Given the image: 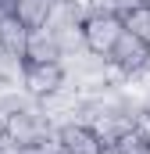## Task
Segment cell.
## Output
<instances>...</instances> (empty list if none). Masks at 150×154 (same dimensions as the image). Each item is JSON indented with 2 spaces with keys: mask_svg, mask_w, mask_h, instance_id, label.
Here are the masks:
<instances>
[{
  "mask_svg": "<svg viewBox=\"0 0 150 154\" xmlns=\"http://www.w3.org/2000/svg\"><path fill=\"white\" fill-rule=\"evenodd\" d=\"M7 136L18 147H32V143H46L54 136V125H50V118L43 115V108L32 104V108L11 111V118H7Z\"/></svg>",
  "mask_w": 150,
  "mask_h": 154,
  "instance_id": "1",
  "label": "cell"
},
{
  "mask_svg": "<svg viewBox=\"0 0 150 154\" xmlns=\"http://www.w3.org/2000/svg\"><path fill=\"white\" fill-rule=\"evenodd\" d=\"M82 32H86V47L89 50H97V54L107 57L114 50V43L122 39V32H125V18L114 14V11H107V7H100V11H93L82 22Z\"/></svg>",
  "mask_w": 150,
  "mask_h": 154,
  "instance_id": "2",
  "label": "cell"
},
{
  "mask_svg": "<svg viewBox=\"0 0 150 154\" xmlns=\"http://www.w3.org/2000/svg\"><path fill=\"white\" fill-rule=\"evenodd\" d=\"M64 82H68V72H64L61 61H46V65L29 61V65H25V79H22V86H25L36 100L50 97V93H57Z\"/></svg>",
  "mask_w": 150,
  "mask_h": 154,
  "instance_id": "3",
  "label": "cell"
},
{
  "mask_svg": "<svg viewBox=\"0 0 150 154\" xmlns=\"http://www.w3.org/2000/svg\"><path fill=\"white\" fill-rule=\"evenodd\" d=\"M147 57H150V43H147V39H140L136 32H129V29L122 32V39L114 43V50L107 54V61H111L114 68H122L125 75L136 72V68H143Z\"/></svg>",
  "mask_w": 150,
  "mask_h": 154,
  "instance_id": "4",
  "label": "cell"
},
{
  "mask_svg": "<svg viewBox=\"0 0 150 154\" xmlns=\"http://www.w3.org/2000/svg\"><path fill=\"white\" fill-rule=\"evenodd\" d=\"M57 140H61V147L68 154H100V147H104V140L97 136V129L89 122H68V125H61Z\"/></svg>",
  "mask_w": 150,
  "mask_h": 154,
  "instance_id": "5",
  "label": "cell"
},
{
  "mask_svg": "<svg viewBox=\"0 0 150 154\" xmlns=\"http://www.w3.org/2000/svg\"><path fill=\"white\" fill-rule=\"evenodd\" d=\"M64 57V47H61V36L43 25V29H32L29 32V47H25V61H36V65H46V61H61Z\"/></svg>",
  "mask_w": 150,
  "mask_h": 154,
  "instance_id": "6",
  "label": "cell"
},
{
  "mask_svg": "<svg viewBox=\"0 0 150 154\" xmlns=\"http://www.w3.org/2000/svg\"><path fill=\"white\" fill-rule=\"evenodd\" d=\"M29 25L11 11V14H0V47L11 50V54H22L25 57V47H29Z\"/></svg>",
  "mask_w": 150,
  "mask_h": 154,
  "instance_id": "7",
  "label": "cell"
},
{
  "mask_svg": "<svg viewBox=\"0 0 150 154\" xmlns=\"http://www.w3.org/2000/svg\"><path fill=\"white\" fill-rule=\"evenodd\" d=\"M54 7H57V0H18L14 14H18V18H22L29 29H43V25L50 22Z\"/></svg>",
  "mask_w": 150,
  "mask_h": 154,
  "instance_id": "8",
  "label": "cell"
},
{
  "mask_svg": "<svg viewBox=\"0 0 150 154\" xmlns=\"http://www.w3.org/2000/svg\"><path fill=\"white\" fill-rule=\"evenodd\" d=\"M25 57L22 54H11V50H4L0 47V82H11V86H22V79H25Z\"/></svg>",
  "mask_w": 150,
  "mask_h": 154,
  "instance_id": "9",
  "label": "cell"
},
{
  "mask_svg": "<svg viewBox=\"0 0 150 154\" xmlns=\"http://www.w3.org/2000/svg\"><path fill=\"white\" fill-rule=\"evenodd\" d=\"M122 18H125V29H129V32H136L140 39H147V43H150V4L129 11V14H122Z\"/></svg>",
  "mask_w": 150,
  "mask_h": 154,
  "instance_id": "10",
  "label": "cell"
},
{
  "mask_svg": "<svg viewBox=\"0 0 150 154\" xmlns=\"http://www.w3.org/2000/svg\"><path fill=\"white\" fill-rule=\"evenodd\" d=\"M147 0H104V7L114 11V14H129V11H136V7H143Z\"/></svg>",
  "mask_w": 150,
  "mask_h": 154,
  "instance_id": "11",
  "label": "cell"
},
{
  "mask_svg": "<svg viewBox=\"0 0 150 154\" xmlns=\"http://www.w3.org/2000/svg\"><path fill=\"white\" fill-rule=\"evenodd\" d=\"M136 133L150 143V108H147V111H140V118H136Z\"/></svg>",
  "mask_w": 150,
  "mask_h": 154,
  "instance_id": "12",
  "label": "cell"
},
{
  "mask_svg": "<svg viewBox=\"0 0 150 154\" xmlns=\"http://www.w3.org/2000/svg\"><path fill=\"white\" fill-rule=\"evenodd\" d=\"M0 154H22V147H18L11 136H0Z\"/></svg>",
  "mask_w": 150,
  "mask_h": 154,
  "instance_id": "13",
  "label": "cell"
},
{
  "mask_svg": "<svg viewBox=\"0 0 150 154\" xmlns=\"http://www.w3.org/2000/svg\"><path fill=\"white\" fill-rule=\"evenodd\" d=\"M7 118H11V111L0 108V136H7Z\"/></svg>",
  "mask_w": 150,
  "mask_h": 154,
  "instance_id": "14",
  "label": "cell"
},
{
  "mask_svg": "<svg viewBox=\"0 0 150 154\" xmlns=\"http://www.w3.org/2000/svg\"><path fill=\"white\" fill-rule=\"evenodd\" d=\"M22 154H50L43 143H32V147H22Z\"/></svg>",
  "mask_w": 150,
  "mask_h": 154,
  "instance_id": "15",
  "label": "cell"
},
{
  "mask_svg": "<svg viewBox=\"0 0 150 154\" xmlns=\"http://www.w3.org/2000/svg\"><path fill=\"white\" fill-rule=\"evenodd\" d=\"M100 154H125V151H122L118 143H104V147H100Z\"/></svg>",
  "mask_w": 150,
  "mask_h": 154,
  "instance_id": "16",
  "label": "cell"
},
{
  "mask_svg": "<svg viewBox=\"0 0 150 154\" xmlns=\"http://www.w3.org/2000/svg\"><path fill=\"white\" fill-rule=\"evenodd\" d=\"M143 154H150V147H147V151H143Z\"/></svg>",
  "mask_w": 150,
  "mask_h": 154,
  "instance_id": "17",
  "label": "cell"
},
{
  "mask_svg": "<svg viewBox=\"0 0 150 154\" xmlns=\"http://www.w3.org/2000/svg\"><path fill=\"white\" fill-rule=\"evenodd\" d=\"M147 4H150V0H147Z\"/></svg>",
  "mask_w": 150,
  "mask_h": 154,
  "instance_id": "18",
  "label": "cell"
}]
</instances>
